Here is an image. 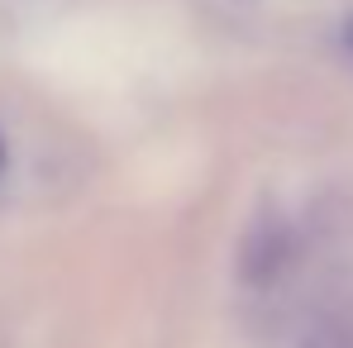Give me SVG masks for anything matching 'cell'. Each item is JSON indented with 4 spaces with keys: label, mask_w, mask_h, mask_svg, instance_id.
<instances>
[{
    "label": "cell",
    "mask_w": 353,
    "mask_h": 348,
    "mask_svg": "<svg viewBox=\"0 0 353 348\" xmlns=\"http://www.w3.org/2000/svg\"><path fill=\"white\" fill-rule=\"evenodd\" d=\"M301 348H353V325L349 320H320L301 339Z\"/></svg>",
    "instance_id": "obj_2"
},
{
    "label": "cell",
    "mask_w": 353,
    "mask_h": 348,
    "mask_svg": "<svg viewBox=\"0 0 353 348\" xmlns=\"http://www.w3.org/2000/svg\"><path fill=\"white\" fill-rule=\"evenodd\" d=\"M0 172H5V139H0Z\"/></svg>",
    "instance_id": "obj_4"
},
{
    "label": "cell",
    "mask_w": 353,
    "mask_h": 348,
    "mask_svg": "<svg viewBox=\"0 0 353 348\" xmlns=\"http://www.w3.org/2000/svg\"><path fill=\"white\" fill-rule=\"evenodd\" d=\"M296 263V229L282 210H258L239 238V277L243 287H277Z\"/></svg>",
    "instance_id": "obj_1"
},
{
    "label": "cell",
    "mask_w": 353,
    "mask_h": 348,
    "mask_svg": "<svg viewBox=\"0 0 353 348\" xmlns=\"http://www.w3.org/2000/svg\"><path fill=\"white\" fill-rule=\"evenodd\" d=\"M339 48H344V58L353 62V14L344 19V24H339Z\"/></svg>",
    "instance_id": "obj_3"
}]
</instances>
